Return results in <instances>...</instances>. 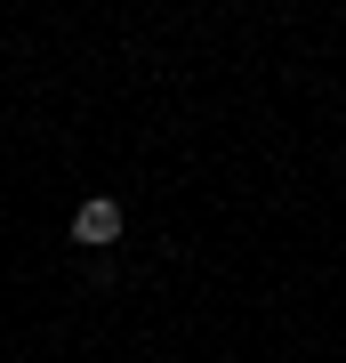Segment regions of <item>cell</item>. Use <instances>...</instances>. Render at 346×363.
Here are the masks:
<instances>
[{"mask_svg": "<svg viewBox=\"0 0 346 363\" xmlns=\"http://www.w3.org/2000/svg\"><path fill=\"white\" fill-rule=\"evenodd\" d=\"M121 226H129V210H121L113 194H89V202L73 210V242L89 250V259H97V250H113V242H121Z\"/></svg>", "mask_w": 346, "mask_h": 363, "instance_id": "cell-1", "label": "cell"}]
</instances>
